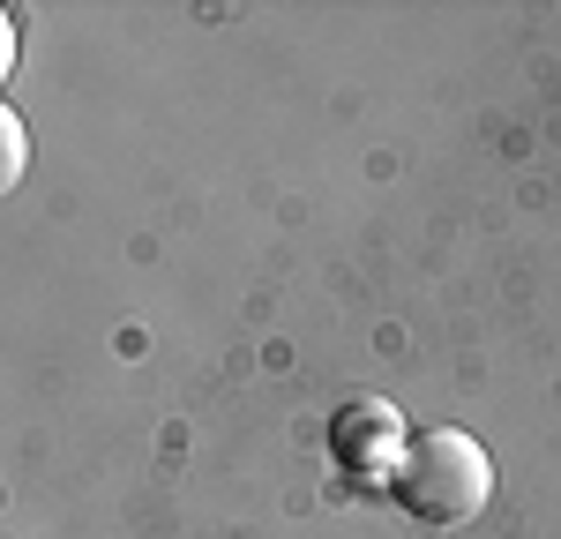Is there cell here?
Masks as SVG:
<instances>
[{"mask_svg":"<svg viewBox=\"0 0 561 539\" xmlns=\"http://www.w3.org/2000/svg\"><path fill=\"white\" fill-rule=\"evenodd\" d=\"M486 494H494V465L457 427H427L420 443L404 449V465H397V502L420 525H465V517L486 509Z\"/></svg>","mask_w":561,"mask_h":539,"instance_id":"6da1fadb","label":"cell"},{"mask_svg":"<svg viewBox=\"0 0 561 539\" xmlns=\"http://www.w3.org/2000/svg\"><path fill=\"white\" fill-rule=\"evenodd\" d=\"M330 449H337V465L352 480H382L389 465H404L412 443H404V420L389 404H345L337 427H330Z\"/></svg>","mask_w":561,"mask_h":539,"instance_id":"7a4b0ae2","label":"cell"},{"mask_svg":"<svg viewBox=\"0 0 561 539\" xmlns=\"http://www.w3.org/2000/svg\"><path fill=\"white\" fill-rule=\"evenodd\" d=\"M0 135H8V180L23 173V128H15V121H0Z\"/></svg>","mask_w":561,"mask_h":539,"instance_id":"3957f363","label":"cell"}]
</instances>
